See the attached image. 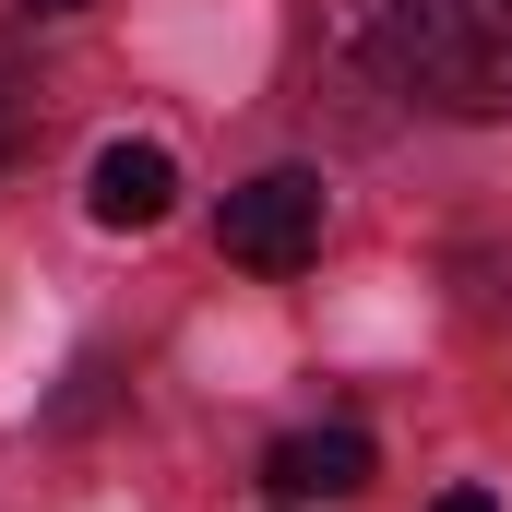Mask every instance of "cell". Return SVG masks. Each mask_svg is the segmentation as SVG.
I'll return each mask as SVG.
<instances>
[{
  "mask_svg": "<svg viewBox=\"0 0 512 512\" xmlns=\"http://www.w3.org/2000/svg\"><path fill=\"white\" fill-rule=\"evenodd\" d=\"M334 48L441 120H512V0H334Z\"/></svg>",
  "mask_w": 512,
  "mask_h": 512,
  "instance_id": "cell-1",
  "label": "cell"
},
{
  "mask_svg": "<svg viewBox=\"0 0 512 512\" xmlns=\"http://www.w3.org/2000/svg\"><path fill=\"white\" fill-rule=\"evenodd\" d=\"M215 251L251 262V274H310V262H322V179H310V167L239 179L227 215H215Z\"/></svg>",
  "mask_w": 512,
  "mask_h": 512,
  "instance_id": "cell-2",
  "label": "cell"
},
{
  "mask_svg": "<svg viewBox=\"0 0 512 512\" xmlns=\"http://www.w3.org/2000/svg\"><path fill=\"white\" fill-rule=\"evenodd\" d=\"M370 477H382L370 429H286V441L262 453V501H274V512H310V501H358Z\"/></svg>",
  "mask_w": 512,
  "mask_h": 512,
  "instance_id": "cell-3",
  "label": "cell"
},
{
  "mask_svg": "<svg viewBox=\"0 0 512 512\" xmlns=\"http://www.w3.org/2000/svg\"><path fill=\"white\" fill-rule=\"evenodd\" d=\"M167 203H179V155L167 143H96V167H84V215L96 227H167Z\"/></svg>",
  "mask_w": 512,
  "mask_h": 512,
  "instance_id": "cell-4",
  "label": "cell"
},
{
  "mask_svg": "<svg viewBox=\"0 0 512 512\" xmlns=\"http://www.w3.org/2000/svg\"><path fill=\"white\" fill-rule=\"evenodd\" d=\"M429 512H501V501H489V489H441Z\"/></svg>",
  "mask_w": 512,
  "mask_h": 512,
  "instance_id": "cell-5",
  "label": "cell"
},
{
  "mask_svg": "<svg viewBox=\"0 0 512 512\" xmlns=\"http://www.w3.org/2000/svg\"><path fill=\"white\" fill-rule=\"evenodd\" d=\"M12 96H24V84H0V155H12V131H24V108H12Z\"/></svg>",
  "mask_w": 512,
  "mask_h": 512,
  "instance_id": "cell-6",
  "label": "cell"
},
{
  "mask_svg": "<svg viewBox=\"0 0 512 512\" xmlns=\"http://www.w3.org/2000/svg\"><path fill=\"white\" fill-rule=\"evenodd\" d=\"M24 12H84V0H24Z\"/></svg>",
  "mask_w": 512,
  "mask_h": 512,
  "instance_id": "cell-7",
  "label": "cell"
}]
</instances>
